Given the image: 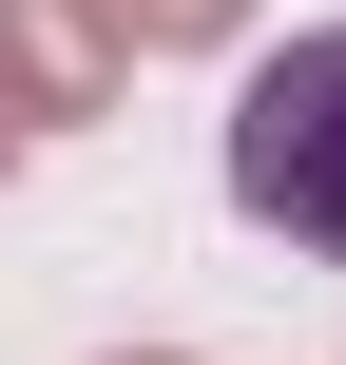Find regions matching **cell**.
<instances>
[{
    "instance_id": "cell-3",
    "label": "cell",
    "mask_w": 346,
    "mask_h": 365,
    "mask_svg": "<svg viewBox=\"0 0 346 365\" xmlns=\"http://www.w3.org/2000/svg\"><path fill=\"white\" fill-rule=\"evenodd\" d=\"M96 19H116V38H135V58H193V38H231V19H250V0H96Z\"/></svg>"
},
{
    "instance_id": "cell-4",
    "label": "cell",
    "mask_w": 346,
    "mask_h": 365,
    "mask_svg": "<svg viewBox=\"0 0 346 365\" xmlns=\"http://www.w3.org/2000/svg\"><path fill=\"white\" fill-rule=\"evenodd\" d=\"M0 154H19V115H0Z\"/></svg>"
},
{
    "instance_id": "cell-1",
    "label": "cell",
    "mask_w": 346,
    "mask_h": 365,
    "mask_svg": "<svg viewBox=\"0 0 346 365\" xmlns=\"http://www.w3.org/2000/svg\"><path fill=\"white\" fill-rule=\"evenodd\" d=\"M231 212L346 269V19H308L289 58H250V96H231Z\"/></svg>"
},
{
    "instance_id": "cell-2",
    "label": "cell",
    "mask_w": 346,
    "mask_h": 365,
    "mask_svg": "<svg viewBox=\"0 0 346 365\" xmlns=\"http://www.w3.org/2000/svg\"><path fill=\"white\" fill-rule=\"evenodd\" d=\"M116 77H135V38L96 0H0V115H116Z\"/></svg>"
}]
</instances>
